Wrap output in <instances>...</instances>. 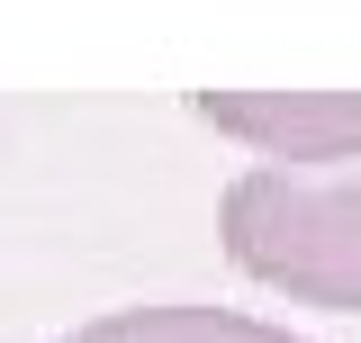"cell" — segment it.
Returning <instances> with one entry per match:
<instances>
[{
  "label": "cell",
  "mask_w": 361,
  "mask_h": 343,
  "mask_svg": "<svg viewBox=\"0 0 361 343\" xmlns=\"http://www.w3.org/2000/svg\"><path fill=\"white\" fill-rule=\"evenodd\" d=\"M226 262L298 307L361 316V163L343 172H289L244 163L217 199Z\"/></svg>",
  "instance_id": "obj_1"
},
{
  "label": "cell",
  "mask_w": 361,
  "mask_h": 343,
  "mask_svg": "<svg viewBox=\"0 0 361 343\" xmlns=\"http://www.w3.org/2000/svg\"><path fill=\"white\" fill-rule=\"evenodd\" d=\"M190 118L253 163H361V90H190Z\"/></svg>",
  "instance_id": "obj_2"
},
{
  "label": "cell",
  "mask_w": 361,
  "mask_h": 343,
  "mask_svg": "<svg viewBox=\"0 0 361 343\" xmlns=\"http://www.w3.org/2000/svg\"><path fill=\"white\" fill-rule=\"evenodd\" d=\"M63 343H307L271 316H235V307H199V299H154V307H109L73 325Z\"/></svg>",
  "instance_id": "obj_3"
}]
</instances>
